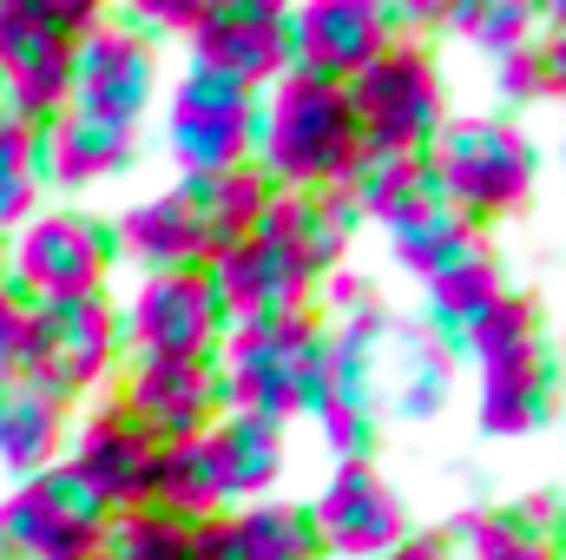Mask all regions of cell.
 <instances>
[{
    "label": "cell",
    "instance_id": "obj_1",
    "mask_svg": "<svg viewBox=\"0 0 566 560\" xmlns=\"http://www.w3.org/2000/svg\"><path fill=\"white\" fill-rule=\"evenodd\" d=\"M422 165L441 205L468 231H494L501 218H521L541 191V145L514 113H448Z\"/></svg>",
    "mask_w": 566,
    "mask_h": 560
},
{
    "label": "cell",
    "instance_id": "obj_2",
    "mask_svg": "<svg viewBox=\"0 0 566 560\" xmlns=\"http://www.w3.org/2000/svg\"><path fill=\"white\" fill-rule=\"evenodd\" d=\"M251 165L277 191H296V198L349 185V172L363 165V133H356V113H349L343 86L310 80V73H283L277 86H264L258 93Z\"/></svg>",
    "mask_w": 566,
    "mask_h": 560
},
{
    "label": "cell",
    "instance_id": "obj_3",
    "mask_svg": "<svg viewBox=\"0 0 566 560\" xmlns=\"http://www.w3.org/2000/svg\"><path fill=\"white\" fill-rule=\"evenodd\" d=\"M211 363H218L224 416H251L264 428H277V435H290V422H310V409H316L323 317L316 310H290V317H264V323L224 330Z\"/></svg>",
    "mask_w": 566,
    "mask_h": 560
},
{
    "label": "cell",
    "instance_id": "obj_4",
    "mask_svg": "<svg viewBox=\"0 0 566 560\" xmlns=\"http://www.w3.org/2000/svg\"><path fill=\"white\" fill-rule=\"evenodd\" d=\"M99 13V0H0V113L46 126L73 93V46Z\"/></svg>",
    "mask_w": 566,
    "mask_h": 560
},
{
    "label": "cell",
    "instance_id": "obj_5",
    "mask_svg": "<svg viewBox=\"0 0 566 560\" xmlns=\"http://www.w3.org/2000/svg\"><path fill=\"white\" fill-rule=\"evenodd\" d=\"M343 100H349V113H356L363 152L422 158L428 139H434L441 120H448V73H441L434 40H389V46L343 86Z\"/></svg>",
    "mask_w": 566,
    "mask_h": 560
},
{
    "label": "cell",
    "instance_id": "obj_6",
    "mask_svg": "<svg viewBox=\"0 0 566 560\" xmlns=\"http://www.w3.org/2000/svg\"><path fill=\"white\" fill-rule=\"evenodd\" d=\"M113 231L106 218L80 205H40L7 245H0V283L27 303H73V297H113Z\"/></svg>",
    "mask_w": 566,
    "mask_h": 560
},
{
    "label": "cell",
    "instance_id": "obj_7",
    "mask_svg": "<svg viewBox=\"0 0 566 560\" xmlns=\"http://www.w3.org/2000/svg\"><path fill=\"white\" fill-rule=\"evenodd\" d=\"M119 363H126V343H119V310H113V297L33 303L20 370H27L46 396H60L66 409L99 403V396L113 390Z\"/></svg>",
    "mask_w": 566,
    "mask_h": 560
},
{
    "label": "cell",
    "instance_id": "obj_8",
    "mask_svg": "<svg viewBox=\"0 0 566 560\" xmlns=\"http://www.w3.org/2000/svg\"><path fill=\"white\" fill-rule=\"evenodd\" d=\"M258 139V93L185 66L165 93V152L178 165V185H205L251 158Z\"/></svg>",
    "mask_w": 566,
    "mask_h": 560
},
{
    "label": "cell",
    "instance_id": "obj_9",
    "mask_svg": "<svg viewBox=\"0 0 566 560\" xmlns=\"http://www.w3.org/2000/svg\"><path fill=\"white\" fill-rule=\"evenodd\" d=\"M303 515H310V535H316L323 560H382L389 548H402L416 535L402 488L376 462H329V475L316 481Z\"/></svg>",
    "mask_w": 566,
    "mask_h": 560
},
{
    "label": "cell",
    "instance_id": "obj_10",
    "mask_svg": "<svg viewBox=\"0 0 566 560\" xmlns=\"http://www.w3.org/2000/svg\"><path fill=\"white\" fill-rule=\"evenodd\" d=\"M106 508L60 468H40L0 495V554L7 560H99Z\"/></svg>",
    "mask_w": 566,
    "mask_h": 560
},
{
    "label": "cell",
    "instance_id": "obj_11",
    "mask_svg": "<svg viewBox=\"0 0 566 560\" xmlns=\"http://www.w3.org/2000/svg\"><path fill=\"white\" fill-rule=\"evenodd\" d=\"M66 106L99 120V126H119V133H139L145 113L158 106V46L139 27H126L113 7L73 46V93H66Z\"/></svg>",
    "mask_w": 566,
    "mask_h": 560
},
{
    "label": "cell",
    "instance_id": "obj_12",
    "mask_svg": "<svg viewBox=\"0 0 566 560\" xmlns=\"http://www.w3.org/2000/svg\"><path fill=\"white\" fill-rule=\"evenodd\" d=\"M185 66L264 93L290 73V7L283 0H205L185 33Z\"/></svg>",
    "mask_w": 566,
    "mask_h": 560
},
{
    "label": "cell",
    "instance_id": "obj_13",
    "mask_svg": "<svg viewBox=\"0 0 566 560\" xmlns=\"http://www.w3.org/2000/svg\"><path fill=\"white\" fill-rule=\"evenodd\" d=\"M106 396L139 422L158 448L165 442H198L211 422L224 416L211 356H126Z\"/></svg>",
    "mask_w": 566,
    "mask_h": 560
},
{
    "label": "cell",
    "instance_id": "obj_14",
    "mask_svg": "<svg viewBox=\"0 0 566 560\" xmlns=\"http://www.w3.org/2000/svg\"><path fill=\"white\" fill-rule=\"evenodd\" d=\"M66 475L106 508V515H126L151 501V468H158V442L145 435L139 422L126 416L113 396L73 409V435H66Z\"/></svg>",
    "mask_w": 566,
    "mask_h": 560
},
{
    "label": "cell",
    "instance_id": "obj_15",
    "mask_svg": "<svg viewBox=\"0 0 566 560\" xmlns=\"http://www.w3.org/2000/svg\"><path fill=\"white\" fill-rule=\"evenodd\" d=\"M119 310V343L126 356H218L224 323L205 290V271H165V278H133Z\"/></svg>",
    "mask_w": 566,
    "mask_h": 560
},
{
    "label": "cell",
    "instance_id": "obj_16",
    "mask_svg": "<svg viewBox=\"0 0 566 560\" xmlns=\"http://www.w3.org/2000/svg\"><path fill=\"white\" fill-rule=\"evenodd\" d=\"M113 258L133 271V278H165V271H205V258L218 251L205 211H198V191L191 185H165V191H145L133 198L113 225Z\"/></svg>",
    "mask_w": 566,
    "mask_h": 560
},
{
    "label": "cell",
    "instance_id": "obj_17",
    "mask_svg": "<svg viewBox=\"0 0 566 560\" xmlns=\"http://www.w3.org/2000/svg\"><path fill=\"white\" fill-rule=\"evenodd\" d=\"M389 40L396 33H389L382 0H303V7H290V73L349 86Z\"/></svg>",
    "mask_w": 566,
    "mask_h": 560
},
{
    "label": "cell",
    "instance_id": "obj_18",
    "mask_svg": "<svg viewBox=\"0 0 566 560\" xmlns=\"http://www.w3.org/2000/svg\"><path fill=\"white\" fill-rule=\"evenodd\" d=\"M454 376H461V356L441 330H428L422 317H389V336H382V370H376V390H382V422H428L448 409L454 396Z\"/></svg>",
    "mask_w": 566,
    "mask_h": 560
},
{
    "label": "cell",
    "instance_id": "obj_19",
    "mask_svg": "<svg viewBox=\"0 0 566 560\" xmlns=\"http://www.w3.org/2000/svg\"><path fill=\"white\" fill-rule=\"evenodd\" d=\"M133 165H139V133L99 126V120H86V113H73V106H60V113L40 126V178H46V191H60L66 205H73L80 191H93V185L133 172Z\"/></svg>",
    "mask_w": 566,
    "mask_h": 560
},
{
    "label": "cell",
    "instance_id": "obj_20",
    "mask_svg": "<svg viewBox=\"0 0 566 560\" xmlns=\"http://www.w3.org/2000/svg\"><path fill=\"white\" fill-rule=\"evenodd\" d=\"M507 290H514V283H507V265H501L494 238H488V231H468V238L422 278V323L454 343V336H461L481 310H494V297H507Z\"/></svg>",
    "mask_w": 566,
    "mask_h": 560
},
{
    "label": "cell",
    "instance_id": "obj_21",
    "mask_svg": "<svg viewBox=\"0 0 566 560\" xmlns=\"http://www.w3.org/2000/svg\"><path fill=\"white\" fill-rule=\"evenodd\" d=\"M198 560H323L303 501L271 495L251 508H224L218 521H198Z\"/></svg>",
    "mask_w": 566,
    "mask_h": 560
},
{
    "label": "cell",
    "instance_id": "obj_22",
    "mask_svg": "<svg viewBox=\"0 0 566 560\" xmlns=\"http://www.w3.org/2000/svg\"><path fill=\"white\" fill-rule=\"evenodd\" d=\"M554 403H560L554 350L547 356H521V363L474 370V428L488 442H527L534 428H547Z\"/></svg>",
    "mask_w": 566,
    "mask_h": 560
},
{
    "label": "cell",
    "instance_id": "obj_23",
    "mask_svg": "<svg viewBox=\"0 0 566 560\" xmlns=\"http://www.w3.org/2000/svg\"><path fill=\"white\" fill-rule=\"evenodd\" d=\"M66 435H73V409L60 396H46L27 370H0V468L13 481L60 468Z\"/></svg>",
    "mask_w": 566,
    "mask_h": 560
},
{
    "label": "cell",
    "instance_id": "obj_24",
    "mask_svg": "<svg viewBox=\"0 0 566 560\" xmlns=\"http://www.w3.org/2000/svg\"><path fill=\"white\" fill-rule=\"evenodd\" d=\"M205 455L218 468L224 508H251V501H271L283 488L290 435H277V428H264V422H251V416H218L205 428Z\"/></svg>",
    "mask_w": 566,
    "mask_h": 560
},
{
    "label": "cell",
    "instance_id": "obj_25",
    "mask_svg": "<svg viewBox=\"0 0 566 560\" xmlns=\"http://www.w3.org/2000/svg\"><path fill=\"white\" fill-rule=\"evenodd\" d=\"M454 560H560L554 548V501H488L468 508L448 535Z\"/></svg>",
    "mask_w": 566,
    "mask_h": 560
},
{
    "label": "cell",
    "instance_id": "obj_26",
    "mask_svg": "<svg viewBox=\"0 0 566 560\" xmlns=\"http://www.w3.org/2000/svg\"><path fill=\"white\" fill-rule=\"evenodd\" d=\"M541 350H554V336H547V310H541L534 290H507V297H494V310H481V317L454 336V356H461L468 370L521 363V356H541Z\"/></svg>",
    "mask_w": 566,
    "mask_h": 560
},
{
    "label": "cell",
    "instance_id": "obj_27",
    "mask_svg": "<svg viewBox=\"0 0 566 560\" xmlns=\"http://www.w3.org/2000/svg\"><path fill=\"white\" fill-rule=\"evenodd\" d=\"M151 508L178 515V521H218L224 515V488H218V468L205 455V435L198 442H165L158 448V468H151Z\"/></svg>",
    "mask_w": 566,
    "mask_h": 560
},
{
    "label": "cell",
    "instance_id": "obj_28",
    "mask_svg": "<svg viewBox=\"0 0 566 560\" xmlns=\"http://www.w3.org/2000/svg\"><path fill=\"white\" fill-rule=\"evenodd\" d=\"M205 290H211V303H218V323H224V330H244V323L277 317L271 271H264V258H258V245H251V238L218 245V251L205 258Z\"/></svg>",
    "mask_w": 566,
    "mask_h": 560
},
{
    "label": "cell",
    "instance_id": "obj_29",
    "mask_svg": "<svg viewBox=\"0 0 566 560\" xmlns=\"http://www.w3.org/2000/svg\"><path fill=\"white\" fill-rule=\"evenodd\" d=\"M441 33L468 40L481 60H507V53L534 46L541 7L534 0H454V7H441Z\"/></svg>",
    "mask_w": 566,
    "mask_h": 560
},
{
    "label": "cell",
    "instance_id": "obj_30",
    "mask_svg": "<svg viewBox=\"0 0 566 560\" xmlns=\"http://www.w3.org/2000/svg\"><path fill=\"white\" fill-rule=\"evenodd\" d=\"M198 191V211H205V225H211V238L218 245H238V238H251L258 225H264V211L277 205L283 191L244 158V165H231V172H218V178H205V185H191Z\"/></svg>",
    "mask_w": 566,
    "mask_h": 560
},
{
    "label": "cell",
    "instance_id": "obj_31",
    "mask_svg": "<svg viewBox=\"0 0 566 560\" xmlns=\"http://www.w3.org/2000/svg\"><path fill=\"white\" fill-rule=\"evenodd\" d=\"M40 205H46V178H40V126L0 113V238H13Z\"/></svg>",
    "mask_w": 566,
    "mask_h": 560
},
{
    "label": "cell",
    "instance_id": "obj_32",
    "mask_svg": "<svg viewBox=\"0 0 566 560\" xmlns=\"http://www.w3.org/2000/svg\"><path fill=\"white\" fill-rule=\"evenodd\" d=\"M99 560H198V528L145 501V508H126L106 521Z\"/></svg>",
    "mask_w": 566,
    "mask_h": 560
},
{
    "label": "cell",
    "instance_id": "obj_33",
    "mask_svg": "<svg viewBox=\"0 0 566 560\" xmlns=\"http://www.w3.org/2000/svg\"><path fill=\"white\" fill-rule=\"evenodd\" d=\"M126 27H139L151 46H165V40H178L185 46V33L198 27V13H205V0H126V7H113Z\"/></svg>",
    "mask_w": 566,
    "mask_h": 560
},
{
    "label": "cell",
    "instance_id": "obj_34",
    "mask_svg": "<svg viewBox=\"0 0 566 560\" xmlns=\"http://www.w3.org/2000/svg\"><path fill=\"white\" fill-rule=\"evenodd\" d=\"M376 303H382V283L369 278V271H356V265H343V271H329V278L316 283V317H323V323L363 317V310H376Z\"/></svg>",
    "mask_w": 566,
    "mask_h": 560
},
{
    "label": "cell",
    "instance_id": "obj_35",
    "mask_svg": "<svg viewBox=\"0 0 566 560\" xmlns=\"http://www.w3.org/2000/svg\"><path fill=\"white\" fill-rule=\"evenodd\" d=\"M488 80H494V100L501 106H534L541 100V73H534V53H507V60H488Z\"/></svg>",
    "mask_w": 566,
    "mask_h": 560
},
{
    "label": "cell",
    "instance_id": "obj_36",
    "mask_svg": "<svg viewBox=\"0 0 566 560\" xmlns=\"http://www.w3.org/2000/svg\"><path fill=\"white\" fill-rule=\"evenodd\" d=\"M527 53H534V73H541V100H560L566 106V33L560 27H541Z\"/></svg>",
    "mask_w": 566,
    "mask_h": 560
},
{
    "label": "cell",
    "instance_id": "obj_37",
    "mask_svg": "<svg viewBox=\"0 0 566 560\" xmlns=\"http://www.w3.org/2000/svg\"><path fill=\"white\" fill-rule=\"evenodd\" d=\"M27 317H33V303H27V297H13V290L0 283V370H20V350H27Z\"/></svg>",
    "mask_w": 566,
    "mask_h": 560
},
{
    "label": "cell",
    "instance_id": "obj_38",
    "mask_svg": "<svg viewBox=\"0 0 566 560\" xmlns=\"http://www.w3.org/2000/svg\"><path fill=\"white\" fill-rule=\"evenodd\" d=\"M382 560H454V548H448V535H422V528H416L402 548H389Z\"/></svg>",
    "mask_w": 566,
    "mask_h": 560
},
{
    "label": "cell",
    "instance_id": "obj_39",
    "mask_svg": "<svg viewBox=\"0 0 566 560\" xmlns=\"http://www.w3.org/2000/svg\"><path fill=\"white\" fill-rule=\"evenodd\" d=\"M554 548H560V560H566V495L554 501Z\"/></svg>",
    "mask_w": 566,
    "mask_h": 560
},
{
    "label": "cell",
    "instance_id": "obj_40",
    "mask_svg": "<svg viewBox=\"0 0 566 560\" xmlns=\"http://www.w3.org/2000/svg\"><path fill=\"white\" fill-rule=\"evenodd\" d=\"M541 27H560L566 33V0H547V7H541Z\"/></svg>",
    "mask_w": 566,
    "mask_h": 560
},
{
    "label": "cell",
    "instance_id": "obj_41",
    "mask_svg": "<svg viewBox=\"0 0 566 560\" xmlns=\"http://www.w3.org/2000/svg\"><path fill=\"white\" fill-rule=\"evenodd\" d=\"M560 172H566V139H560Z\"/></svg>",
    "mask_w": 566,
    "mask_h": 560
},
{
    "label": "cell",
    "instance_id": "obj_42",
    "mask_svg": "<svg viewBox=\"0 0 566 560\" xmlns=\"http://www.w3.org/2000/svg\"><path fill=\"white\" fill-rule=\"evenodd\" d=\"M0 245H7V238H0Z\"/></svg>",
    "mask_w": 566,
    "mask_h": 560
},
{
    "label": "cell",
    "instance_id": "obj_43",
    "mask_svg": "<svg viewBox=\"0 0 566 560\" xmlns=\"http://www.w3.org/2000/svg\"><path fill=\"white\" fill-rule=\"evenodd\" d=\"M0 560H7V554H0Z\"/></svg>",
    "mask_w": 566,
    "mask_h": 560
}]
</instances>
